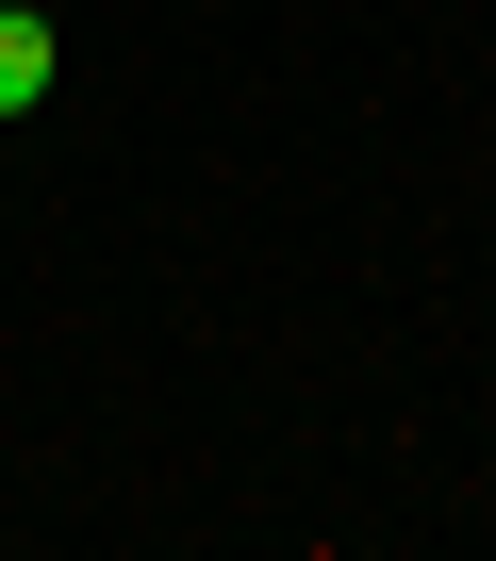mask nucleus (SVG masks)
<instances>
[{"label":"nucleus","mask_w":496,"mask_h":561,"mask_svg":"<svg viewBox=\"0 0 496 561\" xmlns=\"http://www.w3.org/2000/svg\"><path fill=\"white\" fill-rule=\"evenodd\" d=\"M67 83V50H50V18H34V0H0V116H34Z\"/></svg>","instance_id":"obj_1"}]
</instances>
